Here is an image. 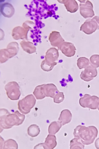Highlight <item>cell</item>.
I'll return each instance as SVG.
<instances>
[{"label": "cell", "instance_id": "6da1fadb", "mask_svg": "<svg viewBox=\"0 0 99 149\" xmlns=\"http://www.w3.org/2000/svg\"><path fill=\"white\" fill-rule=\"evenodd\" d=\"M25 116L21 114L17 111L14 113H10L5 109H0V126L1 130L8 129L14 126H18L22 124L25 120Z\"/></svg>", "mask_w": 99, "mask_h": 149}, {"label": "cell", "instance_id": "7a4b0ae2", "mask_svg": "<svg viewBox=\"0 0 99 149\" xmlns=\"http://www.w3.org/2000/svg\"><path fill=\"white\" fill-rule=\"evenodd\" d=\"M98 133V129L95 126L79 125L74 129L73 134L75 138L80 139L84 145H89L93 143Z\"/></svg>", "mask_w": 99, "mask_h": 149}, {"label": "cell", "instance_id": "3957f363", "mask_svg": "<svg viewBox=\"0 0 99 149\" xmlns=\"http://www.w3.org/2000/svg\"><path fill=\"white\" fill-rule=\"evenodd\" d=\"M36 104V98L33 95L30 94L19 101L18 109L22 114H27L30 112Z\"/></svg>", "mask_w": 99, "mask_h": 149}, {"label": "cell", "instance_id": "277c9868", "mask_svg": "<svg viewBox=\"0 0 99 149\" xmlns=\"http://www.w3.org/2000/svg\"><path fill=\"white\" fill-rule=\"evenodd\" d=\"M33 23L32 21H27L22 24V27L17 26L15 27L12 33L13 39L15 40H28L27 34L29 30L31 29V27L29 25Z\"/></svg>", "mask_w": 99, "mask_h": 149}, {"label": "cell", "instance_id": "5b68a950", "mask_svg": "<svg viewBox=\"0 0 99 149\" xmlns=\"http://www.w3.org/2000/svg\"><path fill=\"white\" fill-rule=\"evenodd\" d=\"M6 94L9 99L12 101L18 100L21 96L20 87L15 81H11L7 83L5 86Z\"/></svg>", "mask_w": 99, "mask_h": 149}, {"label": "cell", "instance_id": "8992f818", "mask_svg": "<svg viewBox=\"0 0 99 149\" xmlns=\"http://www.w3.org/2000/svg\"><path fill=\"white\" fill-rule=\"evenodd\" d=\"M99 102L98 97L96 96H91L89 94H85L79 100V104L82 107L93 110L98 109Z\"/></svg>", "mask_w": 99, "mask_h": 149}, {"label": "cell", "instance_id": "52a82bcc", "mask_svg": "<svg viewBox=\"0 0 99 149\" xmlns=\"http://www.w3.org/2000/svg\"><path fill=\"white\" fill-rule=\"evenodd\" d=\"M80 2V13L84 18H91L95 15L93 5L89 1H79Z\"/></svg>", "mask_w": 99, "mask_h": 149}, {"label": "cell", "instance_id": "ba28073f", "mask_svg": "<svg viewBox=\"0 0 99 149\" xmlns=\"http://www.w3.org/2000/svg\"><path fill=\"white\" fill-rule=\"evenodd\" d=\"M98 25L93 18L87 19L80 27V31L84 32L85 34L90 35L98 29Z\"/></svg>", "mask_w": 99, "mask_h": 149}, {"label": "cell", "instance_id": "9c48e42d", "mask_svg": "<svg viewBox=\"0 0 99 149\" xmlns=\"http://www.w3.org/2000/svg\"><path fill=\"white\" fill-rule=\"evenodd\" d=\"M98 75L97 68L93 66L92 65H89V66L85 68L84 70L81 72L80 74V77L82 80L86 82H90L93 79Z\"/></svg>", "mask_w": 99, "mask_h": 149}, {"label": "cell", "instance_id": "30bf717a", "mask_svg": "<svg viewBox=\"0 0 99 149\" xmlns=\"http://www.w3.org/2000/svg\"><path fill=\"white\" fill-rule=\"evenodd\" d=\"M57 145L56 137L54 135L49 134L44 143L38 144L34 149H53Z\"/></svg>", "mask_w": 99, "mask_h": 149}, {"label": "cell", "instance_id": "8fae6325", "mask_svg": "<svg viewBox=\"0 0 99 149\" xmlns=\"http://www.w3.org/2000/svg\"><path fill=\"white\" fill-rule=\"evenodd\" d=\"M59 49L64 55L68 57H71L75 55L76 50L73 44L66 42H64L62 44Z\"/></svg>", "mask_w": 99, "mask_h": 149}, {"label": "cell", "instance_id": "7c38bea8", "mask_svg": "<svg viewBox=\"0 0 99 149\" xmlns=\"http://www.w3.org/2000/svg\"><path fill=\"white\" fill-rule=\"evenodd\" d=\"M59 57L58 50L55 48H51L47 51L45 55V61L49 64H57V61Z\"/></svg>", "mask_w": 99, "mask_h": 149}, {"label": "cell", "instance_id": "4fadbf2b", "mask_svg": "<svg viewBox=\"0 0 99 149\" xmlns=\"http://www.w3.org/2000/svg\"><path fill=\"white\" fill-rule=\"evenodd\" d=\"M48 40L53 47H57L59 49L62 44L65 42L60 33L57 31H53L51 32L49 36Z\"/></svg>", "mask_w": 99, "mask_h": 149}, {"label": "cell", "instance_id": "5bb4252c", "mask_svg": "<svg viewBox=\"0 0 99 149\" xmlns=\"http://www.w3.org/2000/svg\"><path fill=\"white\" fill-rule=\"evenodd\" d=\"M58 1L64 5L66 10L71 13H74L78 10V4L75 0H58Z\"/></svg>", "mask_w": 99, "mask_h": 149}, {"label": "cell", "instance_id": "9a60e30c", "mask_svg": "<svg viewBox=\"0 0 99 149\" xmlns=\"http://www.w3.org/2000/svg\"><path fill=\"white\" fill-rule=\"evenodd\" d=\"M1 12L3 16L10 18L14 14V8L9 3H4L1 6Z\"/></svg>", "mask_w": 99, "mask_h": 149}, {"label": "cell", "instance_id": "2e32d148", "mask_svg": "<svg viewBox=\"0 0 99 149\" xmlns=\"http://www.w3.org/2000/svg\"><path fill=\"white\" fill-rule=\"evenodd\" d=\"M44 92L46 97L53 98L59 92L56 86L53 83L44 84Z\"/></svg>", "mask_w": 99, "mask_h": 149}, {"label": "cell", "instance_id": "e0dca14e", "mask_svg": "<svg viewBox=\"0 0 99 149\" xmlns=\"http://www.w3.org/2000/svg\"><path fill=\"white\" fill-rule=\"evenodd\" d=\"M72 118V113L69 110H63L61 112L58 121L61 123L62 125H64L69 123L71 121Z\"/></svg>", "mask_w": 99, "mask_h": 149}, {"label": "cell", "instance_id": "ac0fdd59", "mask_svg": "<svg viewBox=\"0 0 99 149\" xmlns=\"http://www.w3.org/2000/svg\"><path fill=\"white\" fill-rule=\"evenodd\" d=\"M20 44L22 49L27 53L32 54L36 52L37 51V48L33 43L31 42L23 40Z\"/></svg>", "mask_w": 99, "mask_h": 149}, {"label": "cell", "instance_id": "d6986e66", "mask_svg": "<svg viewBox=\"0 0 99 149\" xmlns=\"http://www.w3.org/2000/svg\"><path fill=\"white\" fill-rule=\"evenodd\" d=\"M7 49L10 55V58L16 55L18 53L19 47L17 42H11L8 45Z\"/></svg>", "mask_w": 99, "mask_h": 149}, {"label": "cell", "instance_id": "ffe728a7", "mask_svg": "<svg viewBox=\"0 0 99 149\" xmlns=\"http://www.w3.org/2000/svg\"><path fill=\"white\" fill-rule=\"evenodd\" d=\"M62 125L60 121H55L50 124L48 129L49 134L55 135L60 130Z\"/></svg>", "mask_w": 99, "mask_h": 149}, {"label": "cell", "instance_id": "44dd1931", "mask_svg": "<svg viewBox=\"0 0 99 149\" xmlns=\"http://www.w3.org/2000/svg\"><path fill=\"white\" fill-rule=\"evenodd\" d=\"M44 84L38 85L34 89L33 95L37 100H42L46 97L44 92Z\"/></svg>", "mask_w": 99, "mask_h": 149}, {"label": "cell", "instance_id": "7402d4cb", "mask_svg": "<svg viewBox=\"0 0 99 149\" xmlns=\"http://www.w3.org/2000/svg\"><path fill=\"white\" fill-rule=\"evenodd\" d=\"M40 133V128L37 124H31L27 129L28 135L32 138L37 137L39 136Z\"/></svg>", "mask_w": 99, "mask_h": 149}, {"label": "cell", "instance_id": "603a6c76", "mask_svg": "<svg viewBox=\"0 0 99 149\" xmlns=\"http://www.w3.org/2000/svg\"><path fill=\"white\" fill-rule=\"evenodd\" d=\"M70 147L71 149H84L85 146L80 139L75 138L70 141Z\"/></svg>", "mask_w": 99, "mask_h": 149}, {"label": "cell", "instance_id": "cb8c5ba5", "mask_svg": "<svg viewBox=\"0 0 99 149\" xmlns=\"http://www.w3.org/2000/svg\"><path fill=\"white\" fill-rule=\"evenodd\" d=\"M18 148V144L15 140L9 139L4 142L2 148L3 149H17Z\"/></svg>", "mask_w": 99, "mask_h": 149}, {"label": "cell", "instance_id": "d4e9b609", "mask_svg": "<svg viewBox=\"0 0 99 149\" xmlns=\"http://www.w3.org/2000/svg\"><path fill=\"white\" fill-rule=\"evenodd\" d=\"M90 64L89 60L85 57L79 58L77 60V65L79 69L86 68Z\"/></svg>", "mask_w": 99, "mask_h": 149}, {"label": "cell", "instance_id": "484cf974", "mask_svg": "<svg viewBox=\"0 0 99 149\" xmlns=\"http://www.w3.org/2000/svg\"><path fill=\"white\" fill-rule=\"evenodd\" d=\"M10 58V55L7 49L0 50V63H4Z\"/></svg>", "mask_w": 99, "mask_h": 149}, {"label": "cell", "instance_id": "4316f807", "mask_svg": "<svg viewBox=\"0 0 99 149\" xmlns=\"http://www.w3.org/2000/svg\"><path fill=\"white\" fill-rule=\"evenodd\" d=\"M56 64H51L48 63L46 62L45 60L43 61L41 63V67L42 70L45 72H49L51 71L54 67L56 65Z\"/></svg>", "mask_w": 99, "mask_h": 149}, {"label": "cell", "instance_id": "83f0119b", "mask_svg": "<svg viewBox=\"0 0 99 149\" xmlns=\"http://www.w3.org/2000/svg\"><path fill=\"white\" fill-rule=\"evenodd\" d=\"M91 64L96 68L99 67V55L94 54L90 57Z\"/></svg>", "mask_w": 99, "mask_h": 149}, {"label": "cell", "instance_id": "f1b7e54d", "mask_svg": "<svg viewBox=\"0 0 99 149\" xmlns=\"http://www.w3.org/2000/svg\"><path fill=\"white\" fill-rule=\"evenodd\" d=\"M54 102L55 103L60 104L62 102L64 99V96L62 92H59L54 97Z\"/></svg>", "mask_w": 99, "mask_h": 149}, {"label": "cell", "instance_id": "f546056e", "mask_svg": "<svg viewBox=\"0 0 99 149\" xmlns=\"http://www.w3.org/2000/svg\"><path fill=\"white\" fill-rule=\"evenodd\" d=\"M95 146L97 149H99V138L97 139L95 141Z\"/></svg>", "mask_w": 99, "mask_h": 149}, {"label": "cell", "instance_id": "4dcf8cb0", "mask_svg": "<svg viewBox=\"0 0 99 149\" xmlns=\"http://www.w3.org/2000/svg\"><path fill=\"white\" fill-rule=\"evenodd\" d=\"M93 18L95 19V20H96V21L97 23H98V29H99V17L96 16L94 17Z\"/></svg>", "mask_w": 99, "mask_h": 149}, {"label": "cell", "instance_id": "1f68e13d", "mask_svg": "<svg viewBox=\"0 0 99 149\" xmlns=\"http://www.w3.org/2000/svg\"><path fill=\"white\" fill-rule=\"evenodd\" d=\"M98 110L99 111V102L98 103Z\"/></svg>", "mask_w": 99, "mask_h": 149}]
</instances>
